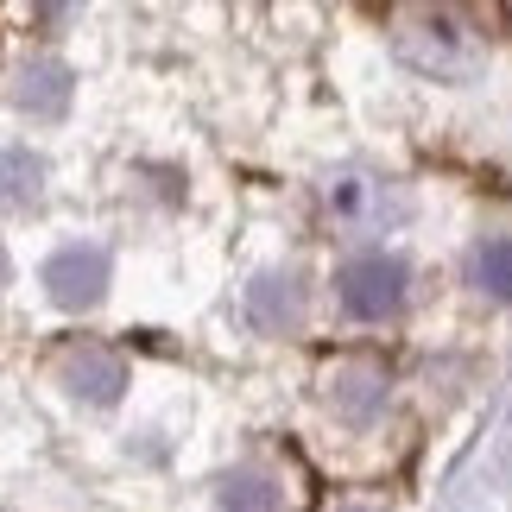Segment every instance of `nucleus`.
<instances>
[{
	"instance_id": "0eeeda50",
	"label": "nucleus",
	"mask_w": 512,
	"mask_h": 512,
	"mask_svg": "<svg viewBox=\"0 0 512 512\" xmlns=\"http://www.w3.org/2000/svg\"><path fill=\"white\" fill-rule=\"evenodd\" d=\"M13 102L26 108V114H64L70 108V70L64 64H32L26 76H19V89H13Z\"/></svg>"
},
{
	"instance_id": "20e7f679",
	"label": "nucleus",
	"mask_w": 512,
	"mask_h": 512,
	"mask_svg": "<svg viewBox=\"0 0 512 512\" xmlns=\"http://www.w3.org/2000/svg\"><path fill=\"white\" fill-rule=\"evenodd\" d=\"M247 317L253 329H266V336H285V329L304 323V285L291 279V272H266V279L247 285Z\"/></svg>"
},
{
	"instance_id": "f257e3e1",
	"label": "nucleus",
	"mask_w": 512,
	"mask_h": 512,
	"mask_svg": "<svg viewBox=\"0 0 512 512\" xmlns=\"http://www.w3.org/2000/svg\"><path fill=\"white\" fill-rule=\"evenodd\" d=\"M342 310L348 317H361V323H380L392 317V310L405 304V291H411V266L399 260V253H361V260H348L342 266Z\"/></svg>"
},
{
	"instance_id": "7ed1b4c3",
	"label": "nucleus",
	"mask_w": 512,
	"mask_h": 512,
	"mask_svg": "<svg viewBox=\"0 0 512 512\" xmlns=\"http://www.w3.org/2000/svg\"><path fill=\"white\" fill-rule=\"evenodd\" d=\"M57 380L83 405H114L121 386H127V361L102 342H76V348H64V361H57Z\"/></svg>"
},
{
	"instance_id": "39448f33",
	"label": "nucleus",
	"mask_w": 512,
	"mask_h": 512,
	"mask_svg": "<svg viewBox=\"0 0 512 512\" xmlns=\"http://www.w3.org/2000/svg\"><path fill=\"white\" fill-rule=\"evenodd\" d=\"M329 399H336V411L348 424H367L373 411L386 405V373L380 367H342L336 380H329Z\"/></svg>"
},
{
	"instance_id": "423d86ee",
	"label": "nucleus",
	"mask_w": 512,
	"mask_h": 512,
	"mask_svg": "<svg viewBox=\"0 0 512 512\" xmlns=\"http://www.w3.org/2000/svg\"><path fill=\"white\" fill-rule=\"evenodd\" d=\"M45 196V159L26 146H0V203L7 209H32Z\"/></svg>"
},
{
	"instance_id": "9d476101",
	"label": "nucleus",
	"mask_w": 512,
	"mask_h": 512,
	"mask_svg": "<svg viewBox=\"0 0 512 512\" xmlns=\"http://www.w3.org/2000/svg\"><path fill=\"white\" fill-rule=\"evenodd\" d=\"M0 285H7V247H0Z\"/></svg>"
},
{
	"instance_id": "f03ea898",
	"label": "nucleus",
	"mask_w": 512,
	"mask_h": 512,
	"mask_svg": "<svg viewBox=\"0 0 512 512\" xmlns=\"http://www.w3.org/2000/svg\"><path fill=\"white\" fill-rule=\"evenodd\" d=\"M45 291L57 310H95L108 291V253L102 247H57L45 260Z\"/></svg>"
},
{
	"instance_id": "1a4fd4ad",
	"label": "nucleus",
	"mask_w": 512,
	"mask_h": 512,
	"mask_svg": "<svg viewBox=\"0 0 512 512\" xmlns=\"http://www.w3.org/2000/svg\"><path fill=\"white\" fill-rule=\"evenodd\" d=\"M475 285L487 291V298H506L512 304V234L475 247Z\"/></svg>"
},
{
	"instance_id": "6e6552de",
	"label": "nucleus",
	"mask_w": 512,
	"mask_h": 512,
	"mask_svg": "<svg viewBox=\"0 0 512 512\" xmlns=\"http://www.w3.org/2000/svg\"><path fill=\"white\" fill-rule=\"evenodd\" d=\"M215 512H279V481L260 475V468H241V475L222 481V500Z\"/></svg>"
}]
</instances>
